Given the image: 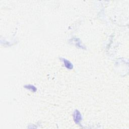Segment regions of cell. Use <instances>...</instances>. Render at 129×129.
Instances as JSON below:
<instances>
[{
    "label": "cell",
    "mask_w": 129,
    "mask_h": 129,
    "mask_svg": "<svg viewBox=\"0 0 129 129\" xmlns=\"http://www.w3.org/2000/svg\"><path fill=\"white\" fill-rule=\"evenodd\" d=\"M62 60H63V62H64V65L66 68L68 69H73V66L70 62L69 61L67 60H66V59H62Z\"/></svg>",
    "instance_id": "7a4b0ae2"
},
{
    "label": "cell",
    "mask_w": 129,
    "mask_h": 129,
    "mask_svg": "<svg viewBox=\"0 0 129 129\" xmlns=\"http://www.w3.org/2000/svg\"><path fill=\"white\" fill-rule=\"evenodd\" d=\"M73 116H74V120L75 121V123L76 124H79L80 121L82 120V116L81 113H80L78 110H76L74 113Z\"/></svg>",
    "instance_id": "6da1fadb"
},
{
    "label": "cell",
    "mask_w": 129,
    "mask_h": 129,
    "mask_svg": "<svg viewBox=\"0 0 129 129\" xmlns=\"http://www.w3.org/2000/svg\"><path fill=\"white\" fill-rule=\"evenodd\" d=\"M24 87L26 88L27 89L31 90V91H32L33 92H35L37 90V89H36V88L35 87H34V86L31 85H26V86H24Z\"/></svg>",
    "instance_id": "3957f363"
}]
</instances>
